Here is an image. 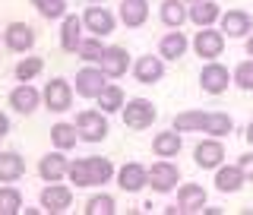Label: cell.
<instances>
[{"instance_id": "cell-36", "label": "cell", "mask_w": 253, "mask_h": 215, "mask_svg": "<svg viewBox=\"0 0 253 215\" xmlns=\"http://www.w3.org/2000/svg\"><path fill=\"white\" fill-rule=\"evenodd\" d=\"M234 86H237V89H244V92H253V57L244 60L241 67L234 70Z\"/></svg>"}, {"instance_id": "cell-13", "label": "cell", "mask_w": 253, "mask_h": 215, "mask_svg": "<svg viewBox=\"0 0 253 215\" xmlns=\"http://www.w3.org/2000/svg\"><path fill=\"white\" fill-rule=\"evenodd\" d=\"M3 42L10 51H19V54H26L32 44H35V29L26 26V22H10L3 32Z\"/></svg>"}, {"instance_id": "cell-43", "label": "cell", "mask_w": 253, "mask_h": 215, "mask_svg": "<svg viewBox=\"0 0 253 215\" xmlns=\"http://www.w3.org/2000/svg\"><path fill=\"white\" fill-rule=\"evenodd\" d=\"M187 3H196V0H187Z\"/></svg>"}, {"instance_id": "cell-18", "label": "cell", "mask_w": 253, "mask_h": 215, "mask_svg": "<svg viewBox=\"0 0 253 215\" xmlns=\"http://www.w3.org/2000/svg\"><path fill=\"white\" fill-rule=\"evenodd\" d=\"M221 19V6L215 0H196L193 6H190V22H193L196 29H206V26H215Z\"/></svg>"}, {"instance_id": "cell-20", "label": "cell", "mask_w": 253, "mask_h": 215, "mask_svg": "<svg viewBox=\"0 0 253 215\" xmlns=\"http://www.w3.org/2000/svg\"><path fill=\"white\" fill-rule=\"evenodd\" d=\"M38 101H42V95H38V89L29 86V83H22L19 89L10 92V108L19 111V114H32V111L38 108Z\"/></svg>"}, {"instance_id": "cell-14", "label": "cell", "mask_w": 253, "mask_h": 215, "mask_svg": "<svg viewBox=\"0 0 253 215\" xmlns=\"http://www.w3.org/2000/svg\"><path fill=\"white\" fill-rule=\"evenodd\" d=\"M83 22H85V29L95 32L98 38L111 35V32H114V26H117L114 13L105 10V6H89V10H85V16H83Z\"/></svg>"}, {"instance_id": "cell-42", "label": "cell", "mask_w": 253, "mask_h": 215, "mask_svg": "<svg viewBox=\"0 0 253 215\" xmlns=\"http://www.w3.org/2000/svg\"><path fill=\"white\" fill-rule=\"evenodd\" d=\"M89 3H105V0H89Z\"/></svg>"}, {"instance_id": "cell-2", "label": "cell", "mask_w": 253, "mask_h": 215, "mask_svg": "<svg viewBox=\"0 0 253 215\" xmlns=\"http://www.w3.org/2000/svg\"><path fill=\"white\" fill-rule=\"evenodd\" d=\"M121 111H124V124L130 127V130H146V127H152V124H155V117H158L155 105H152V101H146V98H133V101H126Z\"/></svg>"}, {"instance_id": "cell-11", "label": "cell", "mask_w": 253, "mask_h": 215, "mask_svg": "<svg viewBox=\"0 0 253 215\" xmlns=\"http://www.w3.org/2000/svg\"><path fill=\"white\" fill-rule=\"evenodd\" d=\"M133 76H136V83H142V86H155L158 79L165 76V57L162 54H158V57H152V54L139 57L136 67H133Z\"/></svg>"}, {"instance_id": "cell-17", "label": "cell", "mask_w": 253, "mask_h": 215, "mask_svg": "<svg viewBox=\"0 0 253 215\" xmlns=\"http://www.w3.org/2000/svg\"><path fill=\"white\" fill-rule=\"evenodd\" d=\"M70 203H73V190H70V187H60L57 180H54L51 187L42 190L44 212H63V209H70Z\"/></svg>"}, {"instance_id": "cell-22", "label": "cell", "mask_w": 253, "mask_h": 215, "mask_svg": "<svg viewBox=\"0 0 253 215\" xmlns=\"http://www.w3.org/2000/svg\"><path fill=\"white\" fill-rule=\"evenodd\" d=\"M177 206H180V212H203L206 209V190L200 184H184L177 190Z\"/></svg>"}, {"instance_id": "cell-10", "label": "cell", "mask_w": 253, "mask_h": 215, "mask_svg": "<svg viewBox=\"0 0 253 215\" xmlns=\"http://www.w3.org/2000/svg\"><path fill=\"white\" fill-rule=\"evenodd\" d=\"M117 184H121L124 193H139L142 187L149 184V168L139 162H126L121 171H117Z\"/></svg>"}, {"instance_id": "cell-6", "label": "cell", "mask_w": 253, "mask_h": 215, "mask_svg": "<svg viewBox=\"0 0 253 215\" xmlns=\"http://www.w3.org/2000/svg\"><path fill=\"white\" fill-rule=\"evenodd\" d=\"M231 73H228V67H221L218 60H209L206 67L200 70V86H203V92H209V95H221V92H228V83H231Z\"/></svg>"}, {"instance_id": "cell-41", "label": "cell", "mask_w": 253, "mask_h": 215, "mask_svg": "<svg viewBox=\"0 0 253 215\" xmlns=\"http://www.w3.org/2000/svg\"><path fill=\"white\" fill-rule=\"evenodd\" d=\"M247 54H250V57H253V35L247 38Z\"/></svg>"}, {"instance_id": "cell-32", "label": "cell", "mask_w": 253, "mask_h": 215, "mask_svg": "<svg viewBox=\"0 0 253 215\" xmlns=\"http://www.w3.org/2000/svg\"><path fill=\"white\" fill-rule=\"evenodd\" d=\"M22 212V193L16 187H3L0 190V215H16Z\"/></svg>"}, {"instance_id": "cell-15", "label": "cell", "mask_w": 253, "mask_h": 215, "mask_svg": "<svg viewBox=\"0 0 253 215\" xmlns=\"http://www.w3.org/2000/svg\"><path fill=\"white\" fill-rule=\"evenodd\" d=\"M244 184H247V177H244L241 165H218L215 168V190L218 193H237Z\"/></svg>"}, {"instance_id": "cell-33", "label": "cell", "mask_w": 253, "mask_h": 215, "mask_svg": "<svg viewBox=\"0 0 253 215\" xmlns=\"http://www.w3.org/2000/svg\"><path fill=\"white\" fill-rule=\"evenodd\" d=\"M42 70H44V60L42 57H26V60L16 63V79H19V83H32Z\"/></svg>"}, {"instance_id": "cell-3", "label": "cell", "mask_w": 253, "mask_h": 215, "mask_svg": "<svg viewBox=\"0 0 253 215\" xmlns=\"http://www.w3.org/2000/svg\"><path fill=\"white\" fill-rule=\"evenodd\" d=\"M193 51H196V57H203V60L221 57V51H225V32L212 29V26L200 29V32H196V38H193Z\"/></svg>"}, {"instance_id": "cell-30", "label": "cell", "mask_w": 253, "mask_h": 215, "mask_svg": "<svg viewBox=\"0 0 253 215\" xmlns=\"http://www.w3.org/2000/svg\"><path fill=\"white\" fill-rule=\"evenodd\" d=\"M234 130V121L225 114V111H209V121H206V130L203 133H209V136H228V133Z\"/></svg>"}, {"instance_id": "cell-26", "label": "cell", "mask_w": 253, "mask_h": 215, "mask_svg": "<svg viewBox=\"0 0 253 215\" xmlns=\"http://www.w3.org/2000/svg\"><path fill=\"white\" fill-rule=\"evenodd\" d=\"M206 121H209V111H180L174 117V130L177 133H203Z\"/></svg>"}, {"instance_id": "cell-38", "label": "cell", "mask_w": 253, "mask_h": 215, "mask_svg": "<svg viewBox=\"0 0 253 215\" xmlns=\"http://www.w3.org/2000/svg\"><path fill=\"white\" fill-rule=\"evenodd\" d=\"M237 165H241L244 177H247V180H253V152H247V155H241V158H237Z\"/></svg>"}, {"instance_id": "cell-35", "label": "cell", "mask_w": 253, "mask_h": 215, "mask_svg": "<svg viewBox=\"0 0 253 215\" xmlns=\"http://www.w3.org/2000/svg\"><path fill=\"white\" fill-rule=\"evenodd\" d=\"M32 3L38 6V13H42L44 19H60V16L67 13V0H32Z\"/></svg>"}, {"instance_id": "cell-1", "label": "cell", "mask_w": 253, "mask_h": 215, "mask_svg": "<svg viewBox=\"0 0 253 215\" xmlns=\"http://www.w3.org/2000/svg\"><path fill=\"white\" fill-rule=\"evenodd\" d=\"M67 177L73 180L76 187H98V184H108V180L114 177V165H111V158L89 155V158H79V162L70 165Z\"/></svg>"}, {"instance_id": "cell-40", "label": "cell", "mask_w": 253, "mask_h": 215, "mask_svg": "<svg viewBox=\"0 0 253 215\" xmlns=\"http://www.w3.org/2000/svg\"><path fill=\"white\" fill-rule=\"evenodd\" d=\"M244 136H247V142H250V146H253V121L247 124V133H244Z\"/></svg>"}, {"instance_id": "cell-24", "label": "cell", "mask_w": 253, "mask_h": 215, "mask_svg": "<svg viewBox=\"0 0 253 215\" xmlns=\"http://www.w3.org/2000/svg\"><path fill=\"white\" fill-rule=\"evenodd\" d=\"M187 19H190L187 0H165V3H162V22L168 29H180Z\"/></svg>"}, {"instance_id": "cell-29", "label": "cell", "mask_w": 253, "mask_h": 215, "mask_svg": "<svg viewBox=\"0 0 253 215\" xmlns=\"http://www.w3.org/2000/svg\"><path fill=\"white\" fill-rule=\"evenodd\" d=\"M51 139H54V146L60 149H73L76 146V139H79V130H76V124H54L51 127Z\"/></svg>"}, {"instance_id": "cell-34", "label": "cell", "mask_w": 253, "mask_h": 215, "mask_svg": "<svg viewBox=\"0 0 253 215\" xmlns=\"http://www.w3.org/2000/svg\"><path fill=\"white\" fill-rule=\"evenodd\" d=\"M111 212H117V209H114V196H108V193H98L85 203V215H111Z\"/></svg>"}, {"instance_id": "cell-27", "label": "cell", "mask_w": 253, "mask_h": 215, "mask_svg": "<svg viewBox=\"0 0 253 215\" xmlns=\"http://www.w3.org/2000/svg\"><path fill=\"white\" fill-rule=\"evenodd\" d=\"M22 174H26V162L19 152H0V180L3 184H13Z\"/></svg>"}, {"instance_id": "cell-12", "label": "cell", "mask_w": 253, "mask_h": 215, "mask_svg": "<svg viewBox=\"0 0 253 215\" xmlns=\"http://www.w3.org/2000/svg\"><path fill=\"white\" fill-rule=\"evenodd\" d=\"M221 32H225V38H244V35H250L253 32V19H250V13H244V10H228V13H221Z\"/></svg>"}, {"instance_id": "cell-9", "label": "cell", "mask_w": 253, "mask_h": 215, "mask_svg": "<svg viewBox=\"0 0 253 215\" xmlns=\"http://www.w3.org/2000/svg\"><path fill=\"white\" fill-rule=\"evenodd\" d=\"M44 105L51 111H70L73 105V86L67 83V79H51V83L44 86Z\"/></svg>"}, {"instance_id": "cell-19", "label": "cell", "mask_w": 253, "mask_h": 215, "mask_svg": "<svg viewBox=\"0 0 253 215\" xmlns=\"http://www.w3.org/2000/svg\"><path fill=\"white\" fill-rule=\"evenodd\" d=\"M83 26L85 22L79 16H63V29H60V47L67 54H76L83 44Z\"/></svg>"}, {"instance_id": "cell-25", "label": "cell", "mask_w": 253, "mask_h": 215, "mask_svg": "<svg viewBox=\"0 0 253 215\" xmlns=\"http://www.w3.org/2000/svg\"><path fill=\"white\" fill-rule=\"evenodd\" d=\"M70 171V162L63 158L60 152H51V155H44L42 158V165H38V174L47 180V184H54V180H60L63 174Z\"/></svg>"}, {"instance_id": "cell-5", "label": "cell", "mask_w": 253, "mask_h": 215, "mask_svg": "<svg viewBox=\"0 0 253 215\" xmlns=\"http://www.w3.org/2000/svg\"><path fill=\"white\" fill-rule=\"evenodd\" d=\"M108 73L101 67H85L76 73V95H83V98H98L101 92H105L108 86Z\"/></svg>"}, {"instance_id": "cell-23", "label": "cell", "mask_w": 253, "mask_h": 215, "mask_svg": "<svg viewBox=\"0 0 253 215\" xmlns=\"http://www.w3.org/2000/svg\"><path fill=\"white\" fill-rule=\"evenodd\" d=\"M149 19V0H124L121 3V22L126 29H139Z\"/></svg>"}, {"instance_id": "cell-39", "label": "cell", "mask_w": 253, "mask_h": 215, "mask_svg": "<svg viewBox=\"0 0 253 215\" xmlns=\"http://www.w3.org/2000/svg\"><path fill=\"white\" fill-rule=\"evenodd\" d=\"M6 130H10V121H6V117H3V114H0V139H3V136H6Z\"/></svg>"}, {"instance_id": "cell-37", "label": "cell", "mask_w": 253, "mask_h": 215, "mask_svg": "<svg viewBox=\"0 0 253 215\" xmlns=\"http://www.w3.org/2000/svg\"><path fill=\"white\" fill-rule=\"evenodd\" d=\"M79 57L83 60H101V54H105V44H101V38L95 35V38H85L83 44H79Z\"/></svg>"}, {"instance_id": "cell-4", "label": "cell", "mask_w": 253, "mask_h": 215, "mask_svg": "<svg viewBox=\"0 0 253 215\" xmlns=\"http://www.w3.org/2000/svg\"><path fill=\"white\" fill-rule=\"evenodd\" d=\"M76 130L79 139L85 142H101L108 136V121H105V111H83L76 117Z\"/></svg>"}, {"instance_id": "cell-21", "label": "cell", "mask_w": 253, "mask_h": 215, "mask_svg": "<svg viewBox=\"0 0 253 215\" xmlns=\"http://www.w3.org/2000/svg\"><path fill=\"white\" fill-rule=\"evenodd\" d=\"M187 47H190V42H187V35L180 29H171L168 35L162 38V44H158V54H162L165 60H180L187 54Z\"/></svg>"}, {"instance_id": "cell-7", "label": "cell", "mask_w": 253, "mask_h": 215, "mask_svg": "<svg viewBox=\"0 0 253 215\" xmlns=\"http://www.w3.org/2000/svg\"><path fill=\"white\" fill-rule=\"evenodd\" d=\"M177 180H180V171L168 158H162V162H155L152 168H149V187H152L155 193H171V190L177 187Z\"/></svg>"}, {"instance_id": "cell-31", "label": "cell", "mask_w": 253, "mask_h": 215, "mask_svg": "<svg viewBox=\"0 0 253 215\" xmlns=\"http://www.w3.org/2000/svg\"><path fill=\"white\" fill-rule=\"evenodd\" d=\"M98 108L105 111V114L121 111V108H124V92H121V86H105V92L98 95Z\"/></svg>"}, {"instance_id": "cell-16", "label": "cell", "mask_w": 253, "mask_h": 215, "mask_svg": "<svg viewBox=\"0 0 253 215\" xmlns=\"http://www.w3.org/2000/svg\"><path fill=\"white\" fill-rule=\"evenodd\" d=\"M101 70L111 76V79H121L126 73V67H130V54H126V47H105V54H101Z\"/></svg>"}, {"instance_id": "cell-28", "label": "cell", "mask_w": 253, "mask_h": 215, "mask_svg": "<svg viewBox=\"0 0 253 215\" xmlns=\"http://www.w3.org/2000/svg\"><path fill=\"white\" fill-rule=\"evenodd\" d=\"M152 152L158 158H174L180 152V133L177 130H168V133H158L152 139Z\"/></svg>"}, {"instance_id": "cell-8", "label": "cell", "mask_w": 253, "mask_h": 215, "mask_svg": "<svg viewBox=\"0 0 253 215\" xmlns=\"http://www.w3.org/2000/svg\"><path fill=\"white\" fill-rule=\"evenodd\" d=\"M193 162H196V168H203V171H215L218 165H225V146H221V139L218 136L203 139L200 146L193 149Z\"/></svg>"}]
</instances>
